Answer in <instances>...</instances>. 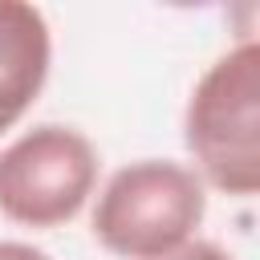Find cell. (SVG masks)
I'll list each match as a JSON object with an SVG mask.
<instances>
[{
    "label": "cell",
    "instance_id": "5b68a950",
    "mask_svg": "<svg viewBox=\"0 0 260 260\" xmlns=\"http://www.w3.org/2000/svg\"><path fill=\"white\" fill-rule=\"evenodd\" d=\"M0 260H49V252L28 240H0Z\"/></svg>",
    "mask_w": 260,
    "mask_h": 260
},
{
    "label": "cell",
    "instance_id": "7a4b0ae2",
    "mask_svg": "<svg viewBox=\"0 0 260 260\" xmlns=\"http://www.w3.org/2000/svg\"><path fill=\"white\" fill-rule=\"evenodd\" d=\"M89 203V232L118 260H158L191 244L207 219V187L175 158H134L118 167Z\"/></svg>",
    "mask_w": 260,
    "mask_h": 260
},
{
    "label": "cell",
    "instance_id": "3957f363",
    "mask_svg": "<svg viewBox=\"0 0 260 260\" xmlns=\"http://www.w3.org/2000/svg\"><path fill=\"white\" fill-rule=\"evenodd\" d=\"M98 171L102 158L85 130L41 122L0 146V215L32 232L65 228L89 207Z\"/></svg>",
    "mask_w": 260,
    "mask_h": 260
},
{
    "label": "cell",
    "instance_id": "277c9868",
    "mask_svg": "<svg viewBox=\"0 0 260 260\" xmlns=\"http://www.w3.org/2000/svg\"><path fill=\"white\" fill-rule=\"evenodd\" d=\"M53 69V28L37 4L0 0V134L24 122Z\"/></svg>",
    "mask_w": 260,
    "mask_h": 260
},
{
    "label": "cell",
    "instance_id": "6da1fadb",
    "mask_svg": "<svg viewBox=\"0 0 260 260\" xmlns=\"http://www.w3.org/2000/svg\"><path fill=\"white\" fill-rule=\"evenodd\" d=\"M183 146L203 187L236 199L260 191V45L244 37L191 85Z\"/></svg>",
    "mask_w": 260,
    "mask_h": 260
}]
</instances>
